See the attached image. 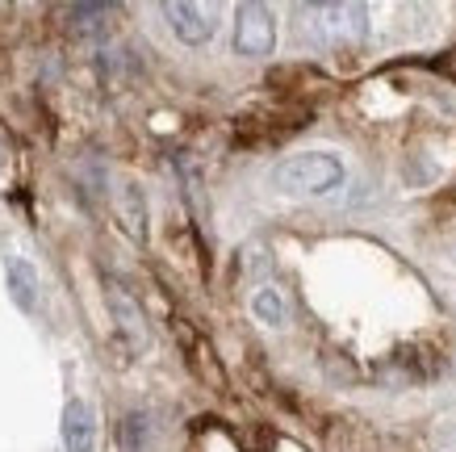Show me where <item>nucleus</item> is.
Here are the masks:
<instances>
[{"label":"nucleus","mask_w":456,"mask_h":452,"mask_svg":"<svg viewBox=\"0 0 456 452\" xmlns=\"http://www.w3.org/2000/svg\"><path fill=\"white\" fill-rule=\"evenodd\" d=\"M273 185L293 197H322L344 185V164L327 155V151H305V155H289L273 168Z\"/></svg>","instance_id":"f257e3e1"},{"label":"nucleus","mask_w":456,"mask_h":452,"mask_svg":"<svg viewBox=\"0 0 456 452\" xmlns=\"http://www.w3.org/2000/svg\"><path fill=\"white\" fill-rule=\"evenodd\" d=\"M277 46V26H273V13L264 4H239L235 13V51L251 59L273 55Z\"/></svg>","instance_id":"f03ea898"},{"label":"nucleus","mask_w":456,"mask_h":452,"mask_svg":"<svg viewBox=\"0 0 456 452\" xmlns=\"http://www.w3.org/2000/svg\"><path fill=\"white\" fill-rule=\"evenodd\" d=\"M164 17H167V26L176 29V38L189 42V46H201V42H209V34H214V13L201 9V4L172 0V4H164Z\"/></svg>","instance_id":"7ed1b4c3"},{"label":"nucleus","mask_w":456,"mask_h":452,"mask_svg":"<svg viewBox=\"0 0 456 452\" xmlns=\"http://www.w3.org/2000/svg\"><path fill=\"white\" fill-rule=\"evenodd\" d=\"M93 440H97V419H93V407L84 398H71L63 407V448L68 452H93Z\"/></svg>","instance_id":"20e7f679"},{"label":"nucleus","mask_w":456,"mask_h":452,"mask_svg":"<svg viewBox=\"0 0 456 452\" xmlns=\"http://www.w3.org/2000/svg\"><path fill=\"white\" fill-rule=\"evenodd\" d=\"M110 310H113V318H118L122 335L134 343V348H147V343H151V331H147V318H142L139 301L130 298L122 285H110Z\"/></svg>","instance_id":"39448f33"},{"label":"nucleus","mask_w":456,"mask_h":452,"mask_svg":"<svg viewBox=\"0 0 456 452\" xmlns=\"http://www.w3.org/2000/svg\"><path fill=\"white\" fill-rule=\"evenodd\" d=\"M9 298L17 301V310H34L38 306V273H34V264L13 256L9 260Z\"/></svg>","instance_id":"423d86ee"},{"label":"nucleus","mask_w":456,"mask_h":452,"mask_svg":"<svg viewBox=\"0 0 456 452\" xmlns=\"http://www.w3.org/2000/svg\"><path fill=\"white\" fill-rule=\"evenodd\" d=\"M118 214H122V226L134 239H147V201H142V189L139 185H126L122 193H118Z\"/></svg>","instance_id":"0eeeda50"},{"label":"nucleus","mask_w":456,"mask_h":452,"mask_svg":"<svg viewBox=\"0 0 456 452\" xmlns=\"http://www.w3.org/2000/svg\"><path fill=\"white\" fill-rule=\"evenodd\" d=\"M113 4H71V29L76 34H101L110 26Z\"/></svg>","instance_id":"6e6552de"},{"label":"nucleus","mask_w":456,"mask_h":452,"mask_svg":"<svg viewBox=\"0 0 456 452\" xmlns=\"http://www.w3.org/2000/svg\"><path fill=\"white\" fill-rule=\"evenodd\" d=\"M251 310H256V318L268 323V327H281V323L289 318V306H285V298H281L277 289H260V293L251 298Z\"/></svg>","instance_id":"1a4fd4ad"},{"label":"nucleus","mask_w":456,"mask_h":452,"mask_svg":"<svg viewBox=\"0 0 456 452\" xmlns=\"http://www.w3.org/2000/svg\"><path fill=\"white\" fill-rule=\"evenodd\" d=\"M142 440H147V419H142V415H130V419L122 423V448L126 452H139Z\"/></svg>","instance_id":"9d476101"},{"label":"nucleus","mask_w":456,"mask_h":452,"mask_svg":"<svg viewBox=\"0 0 456 452\" xmlns=\"http://www.w3.org/2000/svg\"><path fill=\"white\" fill-rule=\"evenodd\" d=\"M440 440L448 444V448H456V419H444L440 423Z\"/></svg>","instance_id":"9b49d317"}]
</instances>
